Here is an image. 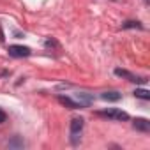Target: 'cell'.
I'll return each mask as SVG.
<instances>
[{"mask_svg":"<svg viewBox=\"0 0 150 150\" xmlns=\"http://www.w3.org/2000/svg\"><path fill=\"white\" fill-rule=\"evenodd\" d=\"M83 125H85V120L81 117H76L71 120V138H72V143H78V134L83 131Z\"/></svg>","mask_w":150,"mask_h":150,"instance_id":"obj_1","label":"cell"},{"mask_svg":"<svg viewBox=\"0 0 150 150\" xmlns=\"http://www.w3.org/2000/svg\"><path fill=\"white\" fill-rule=\"evenodd\" d=\"M97 115L101 117H108V118H113V120H129V115L122 110H117V108H111V110H106V111H99Z\"/></svg>","mask_w":150,"mask_h":150,"instance_id":"obj_2","label":"cell"},{"mask_svg":"<svg viewBox=\"0 0 150 150\" xmlns=\"http://www.w3.org/2000/svg\"><path fill=\"white\" fill-rule=\"evenodd\" d=\"M28 55H30V48H27V46H18V44L9 46V57H13V58H23Z\"/></svg>","mask_w":150,"mask_h":150,"instance_id":"obj_3","label":"cell"},{"mask_svg":"<svg viewBox=\"0 0 150 150\" xmlns=\"http://www.w3.org/2000/svg\"><path fill=\"white\" fill-rule=\"evenodd\" d=\"M115 74H117V76H122V78H127V80L132 81V83H145V81H146L145 78L134 76L132 72H129V71H125V69H115Z\"/></svg>","mask_w":150,"mask_h":150,"instance_id":"obj_4","label":"cell"},{"mask_svg":"<svg viewBox=\"0 0 150 150\" xmlns=\"http://www.w3.org/2000/svg\"><path fill=\"white\" fill-rule=\"evenodd\" d=\"M132 127H134L136 131L148 132V131H150V122H148L146 118H136V120L132 122Z\"/></svg>","mask_w":150,"mask_h":150,"instance_id":"obj_5","label":"cell"},{"mask_svg":"<svg viewBox=\"0 0 150 150\" xmlns=\"http://www.w3.org/2000/svg\"><path fill=\"white\" fill-rule=\"evenodd\" d=\"M101 97H103L104 101H108V103H115V101H118L122 96H120V92H117V90H111V92H104Z\"/></svg>","mask_w":150,"mask_h":150,"instance_id":"obj_6","label":"cell"},{"mask_svg":"<svg viewBox=\"0 0 150 150\" xmlns=\"http://www.w3.org/2000/svg\"><path fill=\"white\" fill-rule=\"evenodd\" d=\"M76 99H78V103H80V108H81V106H90V104H92V101H94L88 94H78V96H76Z\"/></svg>","mask_w":150,"mask_h":150,"instance_id":"obj_7","label":"cell"},{"mask_svg":"<svg viewBox=\"0 0 150 150\" xmlns=\"http://www.w3.org/2000/svg\"><path fill=\"white\" fill-rule=\"evenodd\" d=\"M58 101H60L64 106L71 108V110H76V108H80V104H78V103H74L72 99H69V97H64V96H58Z\"/></svg>","mask_w":150,"mask_h":150,"instance_id":"obj_8","label":"cell"},{"mask_svg":"<svg viewBox=\"0 0 150 150\" xmlns=\"http://www.w3.org/2000/svg\"><path fill=\"white\" fill-rule=\"evenodd\" d=\"M134 96H136V97H139V99H145V101H148V99H150V92H148V90H145V88H136V90H134Z\"/></svg>","mask_w":150,"mask_h":150,"instance_id":"obj_9","label":"cell"},{"mask_svg":"<svg viewBox=\"0 0 150 150\" xmlns=\"http://www.w3.org/2000/svg\"><path fill=\"white\" fill-rule=\"evenodd\" d=\"M122 28H143V25L139 21H125L122 23Z\"/></svg>","mask_w":150,"mask_h":150,"instance_id":"obj_10","label":"cell"},{"mask_svg":"<svg viewBox=\"0 0 150 150\" xmlns=\"http://www.w3.org/2000/svg\"><path fill=\"white\" fill-rule=\"evenodd\" d=\"M7 145H9V146H23V141H20V139H18V138H16V139H14V141H9V143H7Z\"/></svg>","mask_w":150,"mask_h":150,"instance_id":"obj_11","label":"cell"},{"mask_svg":"<svg viewBox=\"0 0 150 150\" xmlns=\"http://www.w3.org/2000/svg\"><path fill=\"white\" fill-rule=\"evenodd\" d=\"M6 118H7L6 111H4V110H0V124H2V122H6Z\"/></svg>","mask_w":150,"mask_h":150,"instance_id":"obj_12","label":"cell"},{"mask_svg":"<svg viewBox=\"0 0 150 150\" xmlns=\"http://www.w3.org/2000/svg\"><path fill=\"white\" fill-rule=\"evenodd\" d=\"M145 2H148V0H145Z\"/></svg>","mask_w":150,"mask_h":150,"instance_id":"obj_13","label":"cell"}]
</instances>
